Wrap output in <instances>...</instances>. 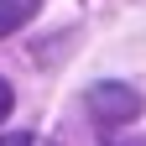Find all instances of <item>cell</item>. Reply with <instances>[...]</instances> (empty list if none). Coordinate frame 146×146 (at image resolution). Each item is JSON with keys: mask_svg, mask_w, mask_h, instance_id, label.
Masks as SVG:
<instances>
[{"mask_svg": "<svg viewBox=\"0 0 146 146\" xmlns=\"http://www.w3.org/2000/svg\"><path fill=\"white\" fill-rule=\"evenodd\" d=\"M84 104H89V115H94V125H104V131L141 115V94L125 89V84H94V89L84 94Z\"/></svg>", "mask_w": 146, "mask_h": 146, "instance_id": "obj_1", "label": "cell"}, {"mask_svg": "<svg viewBox=\"0 0 146 146\" xmlns=\"http://www.w3.org/2000/svg\"><path fill=\"white\" fill-rule=\"evenodd\" d=\"M42 11V0H0V36H11V31H21L31 16Z\"/></svg>", "mask_w": 146, "mask_h": 146, "instance_id": "obj_2", "label": "cell"}, {"mask_svg": "<svg viewBox=\"0 0 146 146\" xmlns=\"http://www.w3.org/2000/svg\"><path fill=\"white\" fill-rule=\"evenodd\" d=\"M11 104H16V94H11V84H5V78H0V120H5V115H11Z\"/></svg>", "mask_w": 146, "mask_h": 146, "instance_id": "obj_4", "label": "cell"}, {"mask_svg": "<svg viewBox=\"0 0 146 146\" xmlns=\"http://www.w3.org/2000/svg\"><path fill=\"white\" fill-rule=\"evenodd\" d=\"M0 146H52V141H36V136H0Z\"/></svg>", "mask_w": 146, "mask_h": 146, "instance_id": "obj_3", "label": "cell"}, {"mask_svg": "<svg viewBox=\"0 0 146 146\" xmlns=\"http://www.w3.org/2000/svg\"><path fill=\"white\" fill-rule=\"evenodd\" d=\"M110 146H146V141H110Z\"/></svg>", "mask_w": 146, "mask_h": 146, "instance_id": "obj_5", "label": "cell"}]
</instances>
